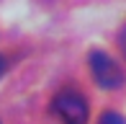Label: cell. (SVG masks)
Here are the masks:
<instances>
[{
  "mask_svg": "<svg viewBox=\"0 0 126 124\" xmlns=\"http://www.w3.org/2000/svg\"><path fill=\"white\" fill-rule=\"evenodd\" d=\"M98 124H126V119H124L121 114H116V111H106V114L100 116Z\"/></svg>",
  "mask_w": 126,
  "mask_h": 124,
  "instance_id": "3",
  "label": "cell"
},
{
  "mask_svg": "<svg viewBox=\"0 0 126 124\" xmlns=\"http://www.w3.org/2000/svg\"><path fill=\"white\" fill-rule=\"evenodd\" d=\"M118 49H121V54H124V60H126V29L118 34Z\"/></svg>",
  "mask_w": 126,
  "mask_h": 124,
  "instance_id": "4",
  "label": "cell"
},
{
  "mask_svg": "<svg viewBox=\"0 0 126 124\" xmlns=\"http://www.w3.org/2000/svg\"><path fill=\"white\" fill-rule=\"evenodd\" d=\"M5 67H8V62H5V57H0V75L5 72Z\"/></svg>",
  "mask_w": 126,
  "mask_h": 124,
  "instance_id": "5",
  "label": "cell"
},
{
  "mask_svg": "<svg viewBox=\"0 0 126 124\" xmlns=\"http://www.w3.org/2000/svg\"><path fill=\"white\" fill-rule=\"evenodd\" d=\"M90 72L100 88H118L124 83V70L116 65L106 52H93L90 54Z\"/></svg>",
  "mask_w": 126,
  "mask_h": 124,
  "instance_id": "2",
  "label": "cell"
},
{
  "mask_svg": "<svg viewBox=\"0 0 126 124\" xmlns=\"http://www.w3.org/2000/svg\"><path fill=\"white\" fill-rule=\"evenodd\" d=\"M54 114L64 124H85L88 122V101L77 91L67 88L54 98Z\"/></svg>",
  "mask_w": 126,
  "mask_h": 124,
  "instance_id": "1",
  "label": "cell"
}]
</instances>
